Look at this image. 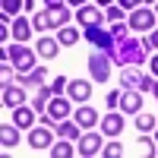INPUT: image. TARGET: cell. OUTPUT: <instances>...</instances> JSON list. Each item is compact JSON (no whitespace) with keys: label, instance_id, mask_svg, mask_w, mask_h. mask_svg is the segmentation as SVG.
I'll return each mask as SVG.
<instances>
[{"label":"cell","instance_id":"obj_1","mask_svg":"<svg viewBox=\"0 0 158 158\" xmlns=\"http://www.w3.org/2000/svg\"><path fill=\"white\" fill-rule=\"evenodd\" d=\"M117 48H114V54L111 60L114 63H120V67H139L142 60H146V41H136V38H130V35H120V38H114Z\"/></svg>","mask_w":158,"mask_h":158},{"label":"cell","instance_id":"obj_2","mask_svg":"<svg viewBox=\"0 0 158 158\" xmlns=\"http://www.w3.org/2000/svg\"><path fill=\"white\" fill-rule=\"evenodd\" d=\"M35 29L38 32H48V29H63V25L70 22V10L67 6H48V10H41V13H35Z\"/></svg>","mask_w":158,"mask_h":158},{"label":"cell","instance_id":"obj_3","mask_svg":"<svg viewBox=\"0 0 158 158\" xmlns=\"http://www.w3.org/2000/svg\"><path fill=\"white\" fill-rule=\"evenodd\" d=\"M89 73H92L95 82H108V79H111V54L92 51V54H89Z\"/></svg>","mask_w":158,"mask_h":158},{"label":"cell","instance_id":"obj_4","mask_svg":"<svg viewBox=\"0 0 158 158\" xmlns=\"http://www.w3.org/2000/svg\"><path fill=\"white\" fill-rule=\"evenodd\" d=\"M6 54H10V60H13V67H16V73H29V70H35V51L25 48L22 41L13 44V48H6Z\"/></svg>","mask_w":158,"mask_h":158},{"label":"cell","instance_id":"obj_5","mask_svg":"<svg viewBox=\"0 0 158 158\" xmlns=\"http://www.w3.org/2000/svg\"><path fill=\"white\" fill-rule=\"evenodd\" d=\"M120 79H123V89H136V92H152V76H149V73H139V67H123Z\"/></svg>","mask_w":158,"mask_h":158},{"label":"cell","instance_id":"obj_6","mask_svg":"<svg viewBox=\"0 0 158 158\" xmlns=\"http://www.w3.org/2000/svg\"><path fill=\"white\" fill-rule=\"evenodd\" d=\"M155 10H149V6H136L133 13H130V19H127V25L130 29H136V32H152L155 29Z\"/></svg>","mask_w":158,"mask_h":158},{"label":"cell","instance_id":"obj_7","mask_svg":"<svg viewBox=\"0 0 158 158\" xmlns=\"http://www.w3.org/2000/svg\"><path fill=\"white\" fill-rule=\"evenodd\" d=\"M85 38L95 48H101L104 54H114V35H111V29H101V25H89L85 29Z\"/></svg>","mask_w":158,"mask_h":158},{"label":"cell","instance_id":"obj_8","mask_svg":"<svg viewBox=\"0 0 158 158\" xmlns=\"http://www.w3.org/2000/svg\"><path fill=\"white\" fill-rule=\"evenodd\" d=\"M70 101H73V98H60V95H57V98H51L44 114H48L54 123H57V120H67V117L73 114V104H70Z\"/></svg>","mask_w":158,"mask_h":158},{"label":"cell","instance_id":"obj_9","mask_svg":"<svg viewBox=\"0 0 158 158\" xmlns=\"http://www.w3.org/2000/svg\"><path fill=\"white\" fill-rule=\"evenodd\" d=\"M101 152V136L98 133H82L76 142V155H82V158H92V155H98Z\"/></svg>","mask_w":158,"mask_h":158},{"label":"cell","instance_id":"obj_10","mask_svg":"<svg viewBox=\"0 0 158 158\" xmlns=\"http://www.w3.org/2000/svg\"><path fill=\"white\" fill-rule=\"evenodd\" d=\"M29 146L32 149H51L54 146V133H51V127H32V133H29Z\"/></svg>","mask_w":158,"mask_h":158},{"label":"cell","instance_id":"obj_11","mask_svg":"<svg viewBox=\"0 0 158 158\" xmlns=\"http://www.w3.org/2000/svg\"><path fill=\"white\" fill-rule=\"evenodd\" d=\"M67 95H70L73 101H79V104H85V101L92 98V82H89V79H70Z\"/></svg>","mask_w":158,"mask_h":158},{"label":"cell","instance_id":"obj_12","mask_svg":"<svg viewBox=\"0 0 158 158\" xmlns=\"http://www.w3.org/2000/svg\"><path fill=\"white\" fill-rule=\"evenodd\" d=\"M120 111H123V114H139V111H142V92L123 89V92H120Z\"/></svg>","mask_w":158,"mask_h":158},{"label":"cell","instance_id":"obj_13","mask_svg":"<svg viewBox=\"0 0 158 158\" xmlns=\"http://www.w3.org/2000/svg\"><path fill=\"white\" fill-rule=\"evenodd\" d=\"M73 120L82 127V130H92V127L98 123V111L92 108V104H82V108H76V111H73Z\"/></svg>","mask_w":158,"mask_h":158},{"label":"cell","instance_id":"obj_14","mask_svg":"<svg viewBox=\"0 0 158 158\" xmlns=\"http://www.w3.org/2000/svg\"><path fill=\"white\" fill-rule=\"evenodd\" d=\"M35 108H25V104H19V108H13V117H10V120L13 123H16L19 130H29V127H35Z\"/></svg>","mask_w":158,"mask_h":158},{"label":"cell","instance_id":"obj_15","mask_svg":"<svg viewBox=\"0 0 158 158\" xmlns=\"http://www.w3.org/2000/svg\"><path fill=\"white\" fill-rule=\"evenodd\" d=\"M120 130H123V117L114 114V111H108V117L101 120V133L108 139H114V136H120Z\"/></svg>","mask_w":158,"mask_h":158},{"label":"cell","instance_id":"obj_16","mask_svg":"<svg viewBox=\"0 0 158 158\" xmlns=\"http://www.w3.org/2000/svg\"><path fill=\"white\" fill-rule=\"evenodd\" d=\"M19 104H25V92L22 85H3V108H19Z\"/></svg>","mask_w":158,"mask_h":158},{"label":"cell","instance_id":"obj_17","mask_svg":"<svg viewBox=\"0 0 158 158\" xmlns=\"http://www.w3.org/2000/svg\"><path fill=\"white\" fill-rule=\"evenodd\" d=\"M0 146H3V149H16L19 146V127L13 120L0 127Z\"/></svg>","mask_w":158,"mask_h":158},{"label":"cell","instance_id":"obj_18","mask_svg":"<svg viewBox=\"0 0 158 158\" xmlns=\"http://www.w3.org/2000/svg\"><path fill=\"white\" fill-rule=\"evenodd\" d=\"M44 76H48V70L44 67H35V70H29V73H19V85H44Z\"/></svg>","mask_w":158,"mask_h":158},{"label":"cell","instance_id":"obj_19","mask_svg":"<svg viewBox=\"0 0 158 158\" xmlns=\"http://www.w3.org/2000/svg\"><path fill=\"white\" fill-rule=\"evenodd\" d=\"M35 51H38V54H41L44 60H51V57H57V51H60V41H57V38H38Z\"/></svg>","mask_w":158,"mask_h":158},{"label":"cell","instance_id":"obj_20","mask_svg":"<svg viewBox=\"0 0 158 158\" xmlns=\"http://www.w3.org/2000/svg\"><path fill=\"white\" fill-rule=\"evenodd\" d=\"M76 19L82 22L85 29H89V25H98V22H101V10H98V6H79Z\"/></svg>","mask_w":158,"mask_h":158},{"label":"cell","instance_id":"obj_21","mask_svg":"<svg viewBox=\"0 0 158 158\" xmlns=\"http://www.w3.org/2000/svg\"><path fill=\"white\" fill-rule=\"evenodd\" d=\"M29 35H32V19L16 16L13 19V38H16V41H29Z\"/></svg>","mask_w":158,"mask_h":158},{"label":"cell","instance_id":"obj_22","mask_svg":"<svg viewBox=\"0 0 158 158\" xmlns=\"http://www.w3.org/2000/svg\"><path fill=\"white\" fill-rule=\"evenodd\" d=\"M51 95H54V89H51V85H38V92H35V101H32V108H35L38 114H44V111H48V101H51Z\"/></svg>","mask_w":158,"mask_h":158},{"label":"cell","instance_id":"obj_23","mask_svg":"<svg viewBox=\"0 0 158 158\" xmlns=\"http://www.w3.org/2000/svg\"><path fill=\"white\" fill-rule=\"evenodd\" d=\"M57 41H60L63 48L76 44V41H79V29H73V25H63V29H57Z\"/></svg>","mask_w":158,"mask_h":158},{"label":"cell","instance_id":"obj_24","mask_svg":"<svg viewBox=\"0 0 158 158\" xmlns=\"http://www.w3.org/2000/svg\"><path fill=\"white\" fill-rule=\"evenodd\" d=\"M54 130H57V133H60L63 139H79V130H82V127H79L76 120H73V123H67V120H60V123H54Z\"/></svg>","mask_w":158,"mask_h":158},{"label":"cell","instance_id":"obj_25","mask_svg":"<svg viewBox=\"0 0 158 158\" xmlns=\"http://www.w3.org/2000/svg\"><path fill=\"white\" fill-rule=\"evenodd\" d=\"M70 142H73V139H63V136H60V142H54V146H51L48 152L54 155V158H67V155H76V149L70 146Z\"/></svg>","mask_w":158,"mask_h":158},{"label":"cell","instance_id":"obj_26","mask_svg":"<svg viewBox=\"0 0 158 158\" xmlns=\"http://www.w3.org/2000/svg\"><path fill=\"white\" fill-rule=\"evenodd\" d=\"M136 155L152 158V155H158V149H155V142H152L149 136H139V139H136Z\"/></svg>","mask_w":158,"mask_h":158},{"label":"cell","instance_id":"obj_27","mask_svg":"<svg viewBox=\"0 0 158 158\" xmlns=\"http://www.w3.org/2000/svg\"><path fill=\"white\" fill-rule=\"evenodd\" d=\"M158 127V117H152V114H136V130H142V133H149V130H155Z\"/></svg>","mask_w":158,"mask_h":158},{"label":"cell","instance_id":"obj_28","mask_svg":"<svg viewBox=\"0 0 158 158\" xmlns=\"http://www.w3.org/2000/svg\"><path fill=\"white\" fill-rule=\"evenodd\" d=\"M101 155H104V158H120V155H123V146H120L117 139H111L108 146H101Z\"/></svg>","mask_w":158,"mask_h":158},{"label":"cell","instance_id":"obj_29","mask_svg":"<svg viewBox=\"0 0 158 158\" xmlns=\"http://www.w3.org/2000/svg\"><path fill=\"white\" fill-rule=\"evenodd\" d=\"M0 6H3L6 16H16L19 10H25V0H0Z\"/></svg>","mask_w":158,"mask_h":158},{"label":"cell","instance_id":"obj_30","mask_svg":"<svg viewBox=\"0 0 158 158\" xmlns=\"http://www.w3.org/2000/svg\"><path fill=\"white\" fill-rule=\"evenodd\" d=\"M108 22H123V6H120V3H117V6L111 3V6H108Z\"/></svg>","mask_w":158,"mask_h":158},{"label":"cell","instance_id":"obj_31","mask_svg":"<svg viewBox=\"0 0 158 158\" xmlns=\"http://www.w3.org/2000/svg\"><path fill=\"white\" fill-rule=\"evenodd\" d=\"M104 101H108V111L120 108V92H108V95H104Z\"/></svg>","mask_w":158,"mask_h":158},{"label":"cell","instance_id":"obj_32","mask_svg":"<svg viewBox=\"0 0 158 158\" xmlns=\"http://www.w3.org/2000/svg\"><path fill=\"white\" fill-rule=\"evenodd\" d=\"M67 85H70V82H67V79H63V76H57L54 82H51V89H54V95H60V92L67 89Z\"/></svg>","mask_w":158,"mask_h":158},{"label":"cell","instance_id":"obj_33","mask_svg":"<svg viewBox=\"0 0 158 158\" xmlns=\"http://www.w3.org/2000/svg\"><path fill=\"white\" fill-rule=\"evenodd\" d=\"M146 48H158V29H152V32H149V38H146Z\"/></svg>","mask_w":158,"mask_h":158},{"label":"cell","instance_id":"obj_34","mask_svg":"<svg viewBox=\"0 0 158 158\" xmlns=\"http://www.w3.org/2000/svg\"><path fill=\"white\" fill-rule=\"evenodd\" d=\"M117 3H120V6H123V10H136V6H139V3H142V0H117Z\"/></svg>","mask_w":158,"mask_h":158},{"label":"cell","instance_id":"obj_35","mask_svg":"<svg viewBox=\"0 0 158 158\" xmlns=\"http://www.w3.org/2000/svg\"><path fill=\"white\" fill-rule=\"evenodd\" d=\"M149 67H152V73L158 76V54H155V57H149Z\"/></svg>","mask_w":158,"mask_h":158},{"label":"cell","instance_id":"obj_36","mask_svg":"<svg viewBox=\"0 0 158 158\" xmlns=\"http://www.w3.org/2000/svg\"><path fill=\"white\" fill-rule=\"evenodd\" d=\"M44 3H48V6H60L63 0H44Z\"/></svg>","mask_w":158,"mask_h":158},{"label":"cell","instance_id":"obj_37","mask_svg":"<svg viewBox=\"0 0 158 158\" xmlns=\"http://www.w3.org/2000/svg\"><path fill=\"white\" fill-rule=\"evenodd\" d=\"M95 3H98V6H111L114 0H95Z\"/></svg>","mask_w":158,"mask_h":158},{"label":"cell","instance_id":"obj_38","mask_svg":"<svg viewBox=\"0 0 158 158\" xmlns=\"http://www.w3.org/2000/svg\"><path fill=\"white\" fill-rule=\"evenodd\" d=\"M67 3H73V6H85V0H67Z\"/></svg>","mask_w":158,"mask_h":158},{"label":"cell","instance_id":"obj_39","mask_svg":"<svg viewBox=\"0 0 158 158\" xmlns=\"http://www.w3.org/2000/svg\"><path fill=\"white\" fill-rule=\"evenodd\" d=\"M25 10H35V0H25Z\"/></svg>","mask_w":158,"mask_h":158},{"label":"cell","instance_id":"obj_40","mask_svg":"<svg viewBox=\"0 0 158 158\" xmlns=\"http://www.w3.org/2000/svg\"><path fill=\"white\" fill-rule=\"evenodd\" d=\"M152 95H155V98H158V82H152Z\"/></svg>","mask_w":158,"mask_h":158},{"label":"cell","instance_id":"obj_41","mask_svg":"<svg viewBox=\"0 0 158 158\" xmlns=\"http://www.w3.org/2000/svg\"><path fill=\"white\" fill-rule=\"evenodd\" d=\"M142 3H155V0H142Z\"/></svg>","mask_w":158,"mask_h":158},{"label":"cell","instance_id":"obj_42","mask_svg":"<svg viewBox=\"0 0 158 158\" xmlns=\"http://www.w3.org/2000/svg\"><path fill=\"white\" fill-rule=\"evenodd\" d=\"M155 16H158V3H155Z\"/></svg>","mask_w":158,"mask_h":158},{"label":"cell","instance_id":"obj_43","mask_svg":"<svg viewBox=\"0 0 158 158\" xmlns=\"http://www.w3.org/2000/svg\"><path fill=\"white\" fill-rule=\"evenodd\" d=\"M155 146H158V133H155Z\"/></svg>","mask_w":158,"mask_h":158}]
</instances>
